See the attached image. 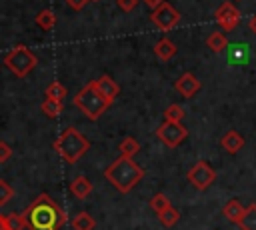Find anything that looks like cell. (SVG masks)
Returning <instances> with one entry per match:
<instances>
[{"instance_id": "8", "label": "cell", "mask_w": 256, "mask_h": 230, "mask_svg": "<svg viewBox=\"0 0 256 230\" xmlns=\"http://www.w3.org/2000/svg\"><path fill=\"white\" fill-rule=\"evenodd\" d=\"M188 182L196 188V190H206L214 180H216V170L206 162V160H198L190 170H188Z\"/></svg>"}, {"instance_id": "14", "label": "cell", "mask_w": 256, "mask_h": 230, "mask_svg": "<svg viewBox=\"0 0 256 230\" xmlns=\"http://www.w3.org/2000/svg\"><path fill=\"white\" fill-rule=\"evenodd\" d=\"M220 144H222V148H224L228 154H236V152L242 150V146H244V138H242L240 132H236V130H228V132L220 138Z\"/></svg>"}, {"instance_id": "26", "label": "cell", "mask_w": 256, "mask_h": 230, "mask_svg": "<svg viewBox=\"0 0 256 230\" xmlns=\"http://www.w3.org/2000/svg\"><path fill=\"white\" fill-rule=\"evenodd\" d=\"M164 120L166 122H182L184 120V108L180 104H170L164 110Z\"/></svg>"}, {"instance_id": "17", "label": "cell", "mask_w": 256, "mask_h": 230, "mask_svg": "<svg viewBox=\"0 0 256 230\" xmlns=\"http://www.w3.org/2000/svg\"><path fill=\"white\" fill-rule=\"evenodd\" d=\"M206 46L212 50V52H224L228 46H230V42H228V38H226V34L224 32H212L208 38H206Z\"/></svg>"}, {"instance_id": "7", "label": "cell", "mask_w": 256, "mask_h": 230, "mask_svg": "<svg viewBox=\"0 0 256 230\" xmlns=\"http://www.w3.org/2000/svg\"><path fill=\"white\" fill-rule=\"evenodd\" d=\"M150 20H152V24H154L158 30L168 32V30H172V28L180 22V12H178L170 2H162L158 8L152 10Z\"/></svg>"}, {"instance_id": "32", "label": "cell", "mask_w": 256, "mask_h": 230, "mask_svg": "<svg viewBox=\"0 0 256 230\" xmlns=\"http://www.w3.org/2000/svg\"><path fill=\"white\" fill-rule=\"evenodd\" d=\"M162 2H166V0H144V4H146V6H150L152 10H154V8H158Z\"/></svg>"}, {"instance_id": "5", "label": "cell", "mask_w": 256, "mask_h": 230, "mask_svg": "<svg viewBox=\"0 0 256 230\" xmlns=\"http://www.w3.org/2000/svg\"><path fill=\"white\" fill-rule=\"evenodd\" d=\"M2 62H4V66H6L14 76L24 78L26 74H30V72L34 70L38 58H36V54H34L28 46L18 44V46H14V48L4 56Z\"/></svg>"}, {"instance_id": "27", "label": "cell", "mask_w": 256, "mask_h": 230, "mask_svg": "<svg viewBox=\"0 0 256 230\" xmlns=\"http://www.w3.org/2000/svg\"><path fill=\"white\" fill-rule=\"evenodd\" d=\"M6 222H8V228H10V230H24V228L28 226L24 214H18V212L6 214Z\"/></svg>"}, {"instance_id": "1", "label": "cell", "mask_w": 256, "mask_h": 230, "mask_svg": "<svg viewBox=\"0 0 256 230\" xmlns=\"http://www.w3.org/2000/svg\"><path fill=\"white\" fill-rule=\"evenodd\" d=\"M22 214L30 230H58L66 224V212L48 194L36 196Z\"/></svg>"}, {"instance_id": "2", "label": "cell", "mask_w": 256, "mask_h": 230, "mask_svg": "<svg viewBox=\"0 0 256 230\" xmlns=\"http://www.w3.org/2000/svg\"><path fill=\"white\" fill-rule=\"evenodd\" d=\"M144 168L138 166L132 158H124L118 156L106 170H104V178L120 192V194H128L142 178H144Z\"/></svg>"}, {"instance_id": "22", "label": "cell", "mask_w": 256, "mask_h": 230, "mask_svg": "<svg viewBox=\"0 0 256 230\" xmlns=\"http://www.w3.org/2000/svg\"><path fill=\"white\" fill-rule=\"evenodd\" d=\"M44 92H46V98H50V100H56V102H62V100L66 98V94H68L66 86H64L62 82H58V80L50 82V84H48V88H46Z\"/></svg>"}, {"instance_id": "11", "label": "cell", "mask_w": 256, "mask_h": 230, "mask_svg": "<svg viewBox=\"0 0 256 230\" xmlns=\"http://www.w3.org/2000/svg\"><path fill=\"white\" fill-rule=\"evenodd\" d=\"M94 86H96V90H98L110 104H112V102L116 100V96L120 94V86H118L108 74H102L100 78H96V80H94Z\"/></svg>"}, {"instance_id": "13", "label": "cell", "mask_w": 256, "mask_h": 230, "mask_svg": "<svg viewBox=\"0 0 256 230\" xmlns=\"http://www.w3.org/2000/svg\"><path fill=\"white\" fill-rule=\"evenodd\" d=\"M176 52H178V48H176V44H174L170 38H160V40L154 44V54H156V58L162 60V62L172 60V58L176 56Z\"/></svg>"}, {"instance_id": "34", "label": "cell", "mask_w": 256, "mask_h": 230, "mask_svg": "<svg viewBox=\"0 0 256 230\" xmlns=\"http://www.w3.org/2000/svg\"><path fill=\"white\" fill-rule=\"evenodd\" d=\"M248 26H250V30H252V32L256 34V14H254V16L250 18V22H248Z\"/></svg>"}, {"instance_id": "29", "label": "cell", "mask_w": 256, "mask_h": 230, "mask_svg": "<svg viewBox=\"0 0 256 230\" xmlns=\"http://www.w3.org/2000/svg\"><path fill=\"white\" fill-rule=\"evenodd\" d=\"M116 4H118V8H120L122 12H132V10L138 8L140 0H116Z\"/></svg>"}, {"instance_id": "3", "label": "cell", "mask_w": 256, "mask_h": 230, "mask_svg": "<svg viewBox=\"0 0 256 230\" xmlns=\"http://www.w3.org/2000/svg\"><path fill=\"white\" fill-rule=\"evenodd\" d=\"M52 148L56 150V154H60V158L68 164H76L88 150H90V140L74 126H68L52 144Z\"/></svg>"}, {"instance_id": "19", "label": "cell", "mask_w": 256, "mask_h": 230, "mask_svg": "<svg viewBox=\"0 0 256 230\" xmlns=\"http://www.w3.org/2000/svg\"><path fill=\"white\" fill-rule=\"evenodd\" d=\"M118 152H120V156H124V158H132V156H136V154L140 152V142H138L136 138H132V136H126V138L118 144Z\"/></svg>"}, {"instance_id": "33", "label": "cell", "mask_w": 256, "mask_h": 230, "mask_svg": "<svg viewBox=\"0 0 256 230\" xmlns=\"http://www.w3.org/2000/svg\"><path fill=\"white\" fill-rule=\"evenodd\" d=\"M0 230H10L8 222H6V214H0Z\"/></svg>"}, {"instance_id": "35", "label": "cell", "mask_w": 256, "mask_h": 230, "mask_svg": "<svg viewBox=\"0 0 256 230\" xmlns=\"http://www.w3.org/2000/svg\"><path fill=\"white\" fill-rule=\"evenodd\" d=\"M90 2H98V0H90Z\"/></svg>"}, {"instance_id": "12", "label": "cell", "mask_w": 256, "mask_h": 230, "mask_svg": "<svg viewBox=\"0 0 256 230\" xmlns=\"http://www.w3.org/2000/svg\"><path fill=\"white\" fill-rule=\"evenodd\" d=\"M226 50H228V64L240 66V64H248L250 62V46H246L244 42L230 44Z\"/></svg>"}, {"instance_id": "30", "label": "cell", "mask_w": 256, "mask_h": 230, "mask_svg": "<svg viewBox=\"0 0 256 230\" xmlns=\"http://www.w3.org/2000/svg\"><path fill=\"white\" fill-rule=\"evenodd\" d=\"M10 156H12V146H10L8 142L0 140V164L8 162V160H10Z\"/></svg>"}, {"instance_id": "21", "label": "cell", "mask_w": 256, "mask_h": 230, "mask_svg": "<svg viewBox=\"0 0 256 230\" xmlns=\"http://www.w3.org/2000/svg\"><path fill=\"white\" fill-rule=\"evenodd\" d=\"M240 230H256V204H248L244 210V216L238 222Z\"/></svg>"}, {"instance_id": "18", "label": "cell", "mask_w": 256, "mask_h": 230, "mask_svg": "<svg viewBox=\"0 0 256 230\" xmlns=\"http://www.w3.org/2000/svg\"><path fill=\"white\" fill-rule=\"evenodd\" d=\"M34 22H36V26H40L44 32H50L54 26H56V14L52 12V10H40L38 14H36V18H34Z\"/></svg>"}, {"instance_id": "28", "label": "cell", "mask_w": 256, "mask_h": 230, "mask_svg": "<svg viewBox=\"0 0 256 230\" xmlns=\"http://www.w3.org/2000/svg\"><path fill=\"white\" fill-rule=\"evenodd\" d=\"M12 198H14V188L6 180L0 178V206H6Z\"/></svg>"}, {"instance_id": "9", "label": "cell", "mask_w": 256, "mask_h": 230, "mask_svg": "<svg viewBox=\"0 0 256 230\" xmlns=\"http://www.w3.org/2000/svg\"><path fill=\"white\" fill-rule=\"evenodd\" d=\"M214 18L218 22V26H222L224 32H232L238 24H240V10L232 4V2H222L218 6V10L214 12Z\"/></svg>"}, {"instance_id": "31", "label": "cell", "mask_w": 256, "mask_h": 230, "mask_svg": "<svg viewBox=\"0 0 256 230\" xmlns=\"http://www.w3.org/2000/svg\"><path fill=\"white\" fill-rule=\"evenodd\" d=\"M64 2H66V6L72 8V10H82L90 0H64Z\"/></svg>"}, {"instance_id": "15", "label": "cell", "mask_w": 256, "mask_h": 230, "mask_svg": "<svg viewBox=\"0 0 256 230\" xmlns=\"http://www.w3.org/2000/svg\"><path fill=\"white\" fill-rule=\"evenodd\" d=\"M244 210H246V206H242V204H240V200L230 198V200L222 206V216H224L226 220H230V222L238 224V222H240V218L244 216Z\"/></svg>"}, {"instance_id": "16", "label": "cell", "mask_w": 256, "mask_h": 230, "mask_svg": "<svg viewBox=\"0 0 256 230\" xmlns=\"http://www.w3.org/2000/svg\"><path fill=\"white\" fill-rule=\"evenodd\" d=\"M70 192H72V196L84 200V198H88V194L92 192V182H90L86 176H78V178H74V180L70 182Z\"/></svg>"}, {"instance_id": "6", "label": "cell", "mask_w": 256, "mask_h": 230, "mask_svg": "<svg viewBox=\"0 0 256 230\" xmlns=\"http://www.w3.org/2000/svg\"><path fill=\"white\" fill-rule=\"evenodd\" d=\"M156 138L168 146V148H176L180 146L186 138H188V130L182 122H162L158 128H156Z\"/></svg>"}, {"instance_id": "23", "label": "cell", "mask_w": 256, "mask_h": 230, "mask_svg": "<svg viewBox=\"0 0 256 230\" xmlns=\"http://www.w3.org/2000/svg\"><path fill=\"white\" fill-rule=\"evenodd\" d=\"M40 108H42V112H44L48 118H58V116L62 114V110H64V104H62V102H56V100L46 98V100L40 104Z\"/></svg>"}, {"instance_id": "24", "label": "cell", "mask_w": 256, "mask_h": 230, "mask_svg": "<svg viewBox=\"0 0 256 230\" xmlns=\"http://www.w3.org/2000/svg\"><path fill=\"white\" fill-rule=\"evenodd\" d=\"M150 208L156 212V214H162L164 210H168L172 204H170V200H168V196L166 194H162V192H158V194H154L152 198H150Z\"/></svg>"}, {"instance_id": "25", "label": "cell", "mask_w": 256, "mask_h": 230, "mask_svg": "<svg viewBox=\"0 0 256 230\" xmlns=\"http://www.w3.org/2000/svg\"><path fill=\"white\" fill-rule=\"evenodd\" d=\"M158 218H160V224H162V226L172 228V226L178 224V220H180V212H178L174 206H170L168 210H164L162 214H158Z\"/></svg>"}, {"instance_id": "10", "label": "cell", "mask_w": 256, "mask_h": 230, "mask_svg": "<svg viewBox=\"0 0 256 230\" xmlns=\"http://www.w3.org/2000/svg\"><path fill=\"white\" fill-rule=\"evenodd\" d=\"M174 88H176V92H178L180 96H184V98H194V96L198 94V90L202 88V84H200V80H198L192 72H184V74L174 82Z\"/></svg>"}, {"instance_id": "20", "label": "cell", "mask_w": 256, "mask_h": 230, "mask_svg": "<svg viewBox=\"0 0 256 230\" xmlns=\"http://www.w3.org/2000/svg\"><path fill=\"white\" fill-rule=\"evenodd\" d=\"M72 228L74 230H94L96 228V220L88 212H78L72 218Z\"/></svg>"}, {"instance_id": "36", "label": "cell", "mask_w": 256, "mask_h": 230, "mask_svg": "<svg viewBox=\"0 0 256 230\" xmlns=\"http://www.w3.org/2000/svg\"><path fill=\"white\" fill-rule=\"evenodd\" d=\"M236 2H238V0H236Z\"/></svg>"}, {"instance_id": "4", "label": "cell", "mask_w": 256, "mask_h": 230, "mask_svg": "<svg viewBox=\"0 0 256 230\" xmlns=\"http://www.w3.org/2000/svg\"><path fill=\"white\" fill-rule=\"evenodd\" d=\"M74 106H76L86 118L98 120V118L108 110V106H112V104L96 90L94 80H92V82H88L86 86H82V88L78 90V94L74 96Z\"/></svg>"}]
</instances>
